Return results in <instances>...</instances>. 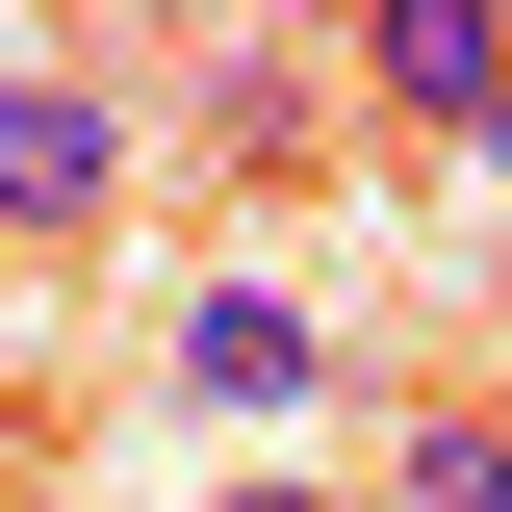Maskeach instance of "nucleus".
I'll list each match as a JSON object with an SVG mask.
<instances>
[{"label": "nucleus", "instance_id": "1", "mask_svg": "<svg viewBox=\"0 0 512 512\" xmlns=\"http://www.w3.org/2000/svg\"><path fill=\"white\" fill-rule=\"evenodd\" d=\"M103 205H128V77L77 52V26H26V77H0V231L77 256Z\"/></svg>", "mask_w": 512, "mask_h": 512}, {"label": "nucleus", "instance_id": "2", "mask_svg": "<svg viewBox=\"0 0 512 512\" xmlns=\"http://www.w3.org/2000/svg\"><path fill=\"white\" fill-rule=\"evenodd\" d=\"M154 359H180V410H282V436L333 410V308H308V282H180Z\"/></svg>", "mask_w": 512, "mask_h": 512}, {"label": "nucleus", "instance_id": "3", "mask_svg": "<svg viewBox=\"0 0 512 512\" xmlns=\"http://www.w3.org/2000/svg\"><path fill=\"white\" fill-rule=\"evenodd\" d=\"M359 103L384 128H487L512 103V26H487V0H384V26H359Z\"/></svg>", "mask_w": 512, "mask_h": 512}, {"label": "nucleus", "instance_id": "4", "mask_svg": "<svg viewBox=\"0 0 512 512\" xmlns=\"http://www.w3.org/2000/svg\"><path fill=\"white\" fill-rule=\"evenodd\" d=\"M359 512H512V410H384Z\"/></svg>", "mask_w": 512, "mask_h": 512}, {"label": "nucleus", "instance_id": "5", "mask_svg": "<svg viewBox=\"0 0 512 512\" xmlns=\"http://www.w3.org/2000/svg\"><path fill=\"white\" fill-rule=\"evenodd\" d=\"M205 512H359V487H308V461H256V487H205Z\"/></svg>", "mask_w": 512, "mask_h": 512}, {"label": "nucleus", "instance_id": "6", "mask_svg": "<svg viewBox=\"0 0 512 512\" xmlns=\"http://www.w3.org/2000/svg\"><path fill=\"white\" fill-rule=\"evenodd\" d=\"M461 154H487V180H512V103H487V128H461Z\"/></svg>", "mask_w": 512, "mask_h": 512}]
</instances>
